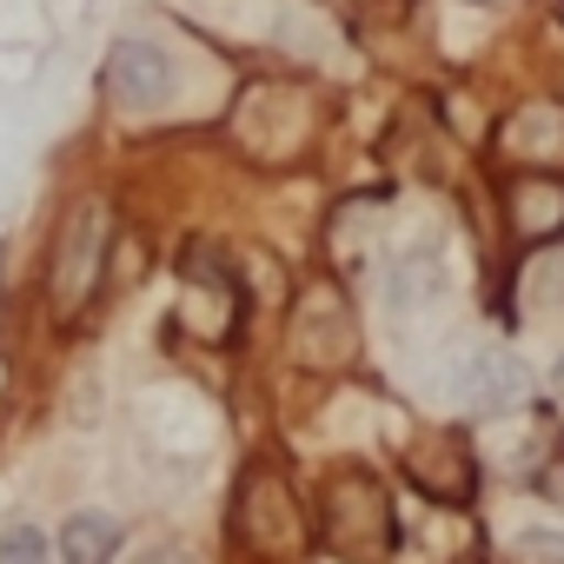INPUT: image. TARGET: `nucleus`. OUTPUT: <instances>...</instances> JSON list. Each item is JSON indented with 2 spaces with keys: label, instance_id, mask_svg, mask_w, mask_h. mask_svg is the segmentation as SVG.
Instances as JSON below:
<instances>
[{
  "label": "nucleus",
  "instance_id": "1",
  "mask_svg": "<svg viewBox=\"0 0 564 564\" xmlns=\"http://www.w3.org/2000/svg\"><path fill=\"white\" fill-rule=\"evenodd\" d=\"M445 386L471 412H505V405L524 399V366L511 352H498V346H478V352H458V366H452Z\"/></svg>",
  "mask_w": 564,
  "mask_h": 564
},
{
  "label": "nucleus",
  "instance_id": "2",
  "mask_svg": "<svg viewBox=\"0 0 564 564\" xmlns=\"http://www.w3.org/2000/svg\"><path fill=\"white\" fill-rule=\"evenodd\" d=\"M107 87H113V100L120 107H160L166 94H173V61H166V47H153V41H120L113 54H107Z\"/></svg>",
  "mask_w": 564,
  "mask_h": 564
},
{
  "label": "nucleus",
  "instance_id": "3",
  "mask_svg": "<svg viewBox=\"0 0 564 564\" xmlns=\"http://www.w3.org/2000/svg\"><path fill=\"white\" fill-rule=\"evenodd\" d=\"M100 232L107 219L94 206H80L67 219V239H61V272H54V293H61V313H74L87 293H94V265H100Z\"/></svg>",
  "mask_w": 564,
  "mask_h": 564
},
{
  "label": "nucleus",
  "instance_id": "4",
  "mask_svg": "<svg viewBox=\"0 0 564 564\" xmlns=\"http://www.w3.org/2000/svg\"><path fill=\"white\" fill-rule=\"evenodd\" d=\"M511 226L524 239H557L564 232V186L557 180H524L511 186Z\"/></svg>",
  "mask_w": 564,
  "mask_h": 564
},
{
  "label": "nucleus",
  "instance_id": "5",
  "mask_svg": "<svg viewBox=\"0 0 564 564\" xmlns=\"http://www.w3.org/2000/svg\"><path fill=\"white\" fill-rule=\"evenodd\" d=\"M113 551H120V518L74 511L61 524V564H113Z\"/></svg>",
  "mask_w": 564,
  "mask_h": 564
},
{
  "label": "nucleus",
  "instance_id": "6",
  "mask_svg": "<svg viewBox=\"0 0 564 564\" xmlns=\"http://www.w3.org/2000/svg\"><path fill=\"white\" fill-rule=\"evenodd\" d=\"M438 293V246H419L392 265V306H419Z\"/></svg>",
  "mask_w": 564,
  "mask_h": 564
},
{
  "label": "nucleus",
  "instance_id": "7",
  "mask_svg": "<svg viewBox=\"0 0 564 564\" xmlns=\"http://www.w3.org/2000/svg\"><path fill=\"white\" fill-rule=\"evenodd\" d=\"M0 564H47V531L41 524H8L0 531Z\"/></svg>",
  "mask_w": 564,
  "mask_h": 564
},
{
  "label": "nucleus",
  "instance_id": "8",
  "mask_svg": "<svg viewBox=\"0 0 564 564\" xmlns=\"http://www.w3.org/2000/svg\"><path fill=\"white\" fill-rule=\"evenodd\" d=\"M511 557H518V564H564V531H551V524H531V531H518Z\"/></svg>",
  "mask_w": 564,
  "mask_h": 564
},
{
  "label": "nucleus",
  "instance_id": "9",
  "mask_svg": "<svg viewBox=\"0 0 564 564\" xmlns=\"http://www.w3.org/2000/svg\"><path fill=\"white\" fill-rule=\"evenodd\" d=\"M531 300H544V306L564 300V252H544V265L531 272Z\"/></svg>",
  "mask_w": 564,
  "mask_h": 564
},
{
  "label": "nucleus",
  "instance_id": "10",
  "mask_svg": "<svg viewBox=\"0 0 564 564\" xmlns=\"http://www.w3.org/2000/svg\"><path fill=\"white\" fill-rule=\"evenodd\" d=\"M551 386H557V392H564V359H557V366H551Z\"/></svg>",
  "mask_w": 564,
  "mask_h": 564
}]
</instances>
